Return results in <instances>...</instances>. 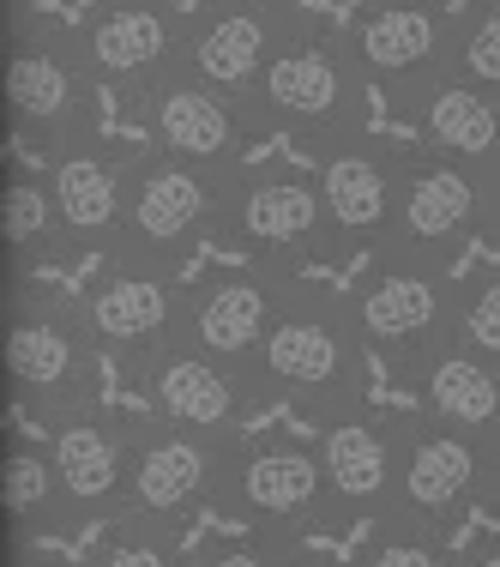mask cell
Here are the masks:
<instances>
[{
	"label": "cell",
	"instance_id": "22",
	"mask_svg": "<svg viewBox=\"0 0 500 567\" xmlns=\"http://www.w3.org/2000/svg\"><path fill=\"white\" fill-rule=\"evenodd\" d=\"M320 458H326V483L337 513H362V519H392L398 513V453H404V423L374 411H350L320 423Z\"/></svg>",
	"mask_w": 500,
	"mask_h": 567
},
{
	"label": "cell",
	"instance_id": "19",
	"mask_svg": "<svg viewBox=\"0 0 500 567\" xmlns=\"http://www.w3.org/2000/svg\"><path fill=\"white\" fill-rule=\"evenodd\" d=\"M139 381H145V399H152L157 423L199 429V435H241L248 404L265 399L260 381H253V369L223 362V357H211V350H199L187 339H169L157 357H145Z\"/></svg>",
	"mask_w": 500,
	"mask_h": 567
},
{
	"label": "cell",
	"instance_id": "18",
	"mask_svg": "<svg viewBox=\"0 0 500 567\" xmlns=\"http://www.w3.org/2000/svg\"><path fill=\"white\" fill-rule=\"evenodd\" d=\"M133 157L103 133H79L49 152V194L61 218V248L66 254H115L121 224H127V194H133Z\"/></svg>",
	"mask_w": 500,
	"mask_h": 567
},
{
	"label": "cell",
	"instance_id": "3",
	"mask_svg": "<svg viewBox=\"0 0 500 567\" xmlns=\"http://www.w3.org/2000/svg\"><path fill=\"white\" fill-rule=\"evenodd\" d=\"M458 290L465 284H452V260L386 241L350 284V315L368 350H381L398 374H410L428 350L458 332Z\"/></svg>",
	"mask_w": 500,
	"mask_h": 567
},
{
	"label": "cell",
	"instance_id": "16",
	"mask_svg": "<svg viewBox=\"0 0 500 567\" xmlns=\"http://www.w3.org/2000/svg\"><path fill=\"white\" fill-rule=\"evenodd\" d=\"M133 115L145 121L152 152L187 157V164H218V169H241L248 164V140L260 133V121L241 97L206 85L181 66V73L157 79L152 91L133 97Z\"/></svg>",
	"mask_w": 500,
	"mask_h": 567
},
{
	"label": "cell",
	"instance_id": "36",
	"mask_svg": "<svg viewBox=\"0 0 500 567\" xmlns=\"http://www.w3.org/2000/svg\"><path fill=\"white\" fill-rule=\"evenodd\" d=\"M295 567H326V561H302V556H295Z\"/></svg>",
	"mask_w": 500,
	"mask_h": 567
},
{
	"label": "cell",
	"instance_id": "29",
	"mask_svg": "<svg viewBox=\"0 0 500 567\" xmlns=\"http://www.w3.org/2000/svg\"><path fill=\"white\" fill-rule=\"evenodd\" d=\"M91 567H187V556L169 544L164 525H145V519H110V537L97 544Z\"/></svg>",
	"mask_w": 500,
	"mask_h": 567
},
{
	"label": "cell",
	"instance_id": "15",
	"mask_svg": "<svg viewBox=\"0 0 500 567\" xmlns=\"http://www.w3.org/2000/svg\"><path fill=\"white\" fill-rule=\"evenodd\" d=\"M133 447H139V429H133L127 416L103 411L97 399L49 416V458H55V477H61L66 525L121 519V507H127Z\"/></svg>",
	"mask_w": 500,
	"mask_h": 567
},
{
	"label": "cell",
	"instance_id": "35",
	"mask_svg": "<svg viewBox=\"0 0 500 567\" xmlns=\"http://www.w3.org/2000/svg\"><path fill=\"white\" fill-rule=\"evenodd\" d=\"M12 7H19V19H31V7H37V0H12Z\"/></svg>",
	"mask_w": 500,
	"mask_h": 567
},
{
	"label": "cell",
	"instance_id": "5",
	"mask_svg": "<svg viewBox=\"0 0 500 567\" xmlns=\"http://www.w3.org/2000/svg\"><path fill=\"white\" fill-rule=\"evenodd\" d=\"M218 495L248 532H272L290 537V544L337 519L320 441H295V435H260V441L236 435Z\"/></svg>",
	"mask_w": 500,
	"mask_h": 567
},
{
	"label": "cell",
	"instance_id": "33",
	"mask_svg": "<svg viewBox=\"0 0 500 567\" xmlns=\"http://www.w3.org/2000/svg\"><path fill=\"white\" fill-rule=\"evenodd\" d=\"M489 241L500 248V199H494V218H489Z\"/></svg>",
	"mask_w": 500,
	"mask_h": 567
},
{
	"label": "cell",
	"instance_id": "11",
	"mask_svg": "<svg viewBox=\"0 0 500 567\" xmlns=\"http://www.w3.org/2000/svg\"><path fill=\"white\" fill-rule=\"evenodd\" d=\"M308 12L295 0H211V7L187 12V49L181 66L206 85L229 91L248 103L253 85L265 79V66L283 55L295 31H308Z\"/></svg>",
	"mask_w": 500,
	"mask_h": 567
},
{
	"label": "cell",
	"instance_id": "31",
	"mask_svg": "<svg viewBox=\"0 0 500 567\" xmlns=\"http://www.w3.org/2000/svg\"><path fill=\"white\" fill-rule=\"evenodd\" d=\"M199 567H295V549H290V537L248 532V537H229V544H218Z\"/></svg>",
	"mask_w": 500,
	"mask_h": 567
},
{
	"label": "cell",
	"instance_id": "32",
	"mask_svg": "<svg viewBox=\"0 0 500 567\" xmlns=\"http://www.w3.org/2000/svg\"><path fill=\"white\" fill-rule=\"evenodd\" d=\"M458 567H500V537H494V544H482L477 556H465Z\"/></svg>",
	"mask_w": 500,
	"mask_h": 567
},
{
	"label": "cell",
	"instance_id": "21",
	"mask_svg": "<svg viewBox=\"0 0 500 567\" xmlns=\"http://www.w3.org/2000/svg\"><path fill=\"white\" fill-rule=\"evenodd\" d=\"M91 350H97V339L79 320V302L24 308L7 332V374L24 399L49 404V416H55L73 404H91Z\"/></svg>",
	"mask_w": 500,
	"mask_h": 567
},
{
	"label": "cell",
	"instance_id": "17",
	"mask_svg": "<svg viewBox=\"0 0 500 567\" xmlns=\"http://www.w3.org/2000/svg\"><path fill=\"white\" fill-rule=\"evenodd\" d=\"M295 284L302 278H295L290 266H265V260L229 266V272H211V278L187 284V308H181V332H175V339L253 369L265 332L278 327L283 302L295 296Z\"/></svg>",
	"mask_w": 500,
	"mask_h": 567
},
{
	"label": "cell",
	"instance_id": "34",
	"mask_svg": "<svg viewBox=\"0 0 500 567\" xmlns=\"http://www.w3.org/2000/svg\"><path fill=\"white\" fill-rule=\"evenodd\" d=\"M489 502H500V458H494V483H489Z\"/></svg>",
	"mask_w": 500,
	"mask_h": 567
},
{
	"label": "cell",
	"instance_id": "23",
	"mask_svg": "<svg viewBox=\"0 0 500 567\" xmlns=\"http://www.w3.org/2000/svg\"><path fill=\"white\" fill-rule=\"evenodd\" d=\"M398 381L416 393L423 416H440V423L470 429V435H500V362L470 350L458 332L446 344H435Z\"/></svg>",
	"mask_w": 500,
	"mask_h": 567
},
{
	"label": "cell",
	"instance_id": "12",
	"mask_svg": "<svg viewBox=\"0 0 500 567\" xmlns=\"http://www.w3.org/2000/svg\"><path fill=\"white\" fill-rule=\"evenodd\" d=\"M187 12L194 7H181V0H97L79 19V49H85L97 85L133 103L157 79L181 73Z\"/></svg>",
	"mask_w": 500,
	"mask_h": 567
},
{
	"label": "cell",
	"instance_id": "14",
	"mask_svg": "<svg viewBox=\"0 0 500 567\" xmlns=\"http://www.w3.org/2000/svg\"><path fill=\"white\" fill-rule=\"evenodd\" d=\"M229 447H236V435H199V429H175V423L139 429L121 519H145V525H164V532L194 519L223 489Z\"/></svg>",
	"mask_w": 500,
	"mask_h": 567
},
{
	"label": "cell",
	"instance_id": "37",
	"mask_svg": "<svg viewBox=\"0 0 500 567\" xmlns=\"http://www.w3.org/2000/svg\"><path fill=\"white\" fill-rule=\"evenodd\" d=\"M295 7H302V0H295Z\"/></svg>",
	"mask_w": 500,
	"mask_h": 567
},
{
	"label": "cell",
	"instance_id": "30",
	"mask_svg": "<svg viewBox=\"0 0 500 567\" xmlns=\"http://www.w3.org/2000/svg\"><path fill=\"white\" fill-rule=\"evenodd\" d=\"M458 339L500 362V266L458 290Z\"/></svg>",
	"mask_w": 500,
	"mask_h": 567
},
{
	"label": "cell",
	"instance_id": "28",
	"mask_svg": "<svg viewBox=\"0 0 500 567\" xmlns=\"http://www.w3.org/2000/svg\"><path fill=\"white\" fill-rule=\"evenodd\" d=\"M43 241H61L55 194H49V182L12 175V187H7V248L12 254H37Z\"/></svg>",
	"mask_w": 500,
	"mask_h": 567
},
{
	"label": "cell",
	"instance_id": "20",
	"mask_svg": "<svg viewBox=\"0 0 500 567\" xmlns=\"http://www.w3.org/2000/svg\"><path fill=\"white\" fill-rule=\"evenodd\" d=\"M320 194L337 248H386L392 218H398V182H404V145H381L374 133L320 145Z\"/></svg>",
	"mask_w": 500,
	"mask_h": 567
},
{
	"label": "cell",
	"instance_id": "10",
	"mask_svg": "<svg viewBox=\"0 0 500 567\" xmlns=\"http://www.w3.org/2000/svg\"><path fill=\"white\" fill-rule=\"evenodd\" d=\"M452 31L458 12L446 0H374L356 12L344 37L368 85L386 91L392 110H410L435 79L452 73Z\"/></svg>",
	"mask_w": 500,
	"mask_h": 567
},
{
	"label": "cell",
	"instance_id": "1",
	"mask_svg": "<svg viewBox=\"0 0 500 567\" xmlns=\"http://www.w3.org/2000/svg\"><path fill=\"white\" fill-rule=\"evenodd\" d=\"M253 381H260V393L302 404L320 423L368 411V339L350 315V296L295 284L278 327L265 332L260 357H253Z\"/></svg>",
	"mask_w": 500,
	"mask_h": 567
},
{
	"label": "cell",
	"instance_id": "2",
	"mask_svg": "<svg viewBox=\"0 0 500 567\" xmlns=\"http://www.w3.org/2000/svg\"><path fill=\"white\" fill-rule=\"evenodd\" d=\"M368 97H374V85H368V73H362L350 37L308 24V31H295L290 43H283V55L265 66V79L253 85L248 110L260 121V133H283V140L320 152V145L368 133Z\"/></svg>",
	"mask_w": 500,
	"mask_h": 567
},
{
	"label": "cell",
	"instance_id": "6",
	"mask_svg": "<svg viewBox=\"0 0 500 567\" xmlns=\"http://www.w3.org/2000/svg\"><path fill=\"white\" fill-rule=\"evenodd\" d=\"M218 241L241 248L248 260L290 266V272H295V260H308V254H337L320 175H302L290 164H260V169L241 164L236 182H229V206H223Z\"/></svg>",
	"mask_w": 500,
	"mask_h": 567
},
{
	"label": "cell",
	"instance_id": "24",
	"mask_svg": "<svg viewBox=\"0 0 500 567\" xmlns=\"http://www.w3.org/2000/svg\"><path fill=\"white\" fill-rule=\"evenodd\" d=\"M404 115L416 127V145H428L440 157H458L470 169L500 175V91H482L470 79L446 73Z\"/></svg>",
	"mask_w": 500,
	"mask_h": 567
},
{
	"label": "cell",
	"instance_id": "4",
	"mask_svg": "<svg viewBox=\"0 0 500 567\" xmlns=\"http://www.w3.org/2000/svg\"><path fill=\"white\" fill-rule=\"evenodd\" d=\"M229 182L236 169L218 164H187L169 152H139L133 157V194H127V224H121L115 254H152V260L187 266V254L218 241Z\"/></svg>",
	"mask_w": 500,
	"mask_h": 567
},
{
	"label": "cell",
	"instance_id": "13",
	"mask_svg": "<svg viewBox=\"0 0 500 567\" xmlns=\"http://www.w3.org/2000/svg\"><path fill=\"white\" fill-rule=\"evenodd\" d=\"M494 458L500 435H470V429H452L440 416H410L398 453V513L392 519L446 525L458 507L489 495Z\"/></svg>",
	"mask_w": 500,
	"mask_h": 567
},
{
	"label": "cell",
	"instance_id": "25",
	"mask_svg": "<svg viewBox=\"0 0 500 567\" xmlns=\"http://www.w3.org/2000/svg\"><path fill=\"white\" fill-rule=\"evenodd\" d=\"M7 513L19 525L66 519V513H61V477H55L49 447H12L7 453Z\"/></svg>",
	"mask_w": 500,
	"mask_h": 567
},
{
	"label": "cell",
	"instance_id": "26",
	"mask_svg": "<svg viewBox=\"0 0 500 567\" xmlns=\"http://www.w3.org/2000/svg\"><path fill=\"white\" fill-rule=\"evenodd\" d=\"M452 73L482 91H500V0H477L458 7L452 31Z\"/></svg>",
	"mask_w": 500,
	"mask_h": 567
},
{
	"label": "cell",
	"instance_id": "8",
	"mask_svg": "<svg viewBox=\"0 0 500 567\" xmlns=\"http://www.w3.org/2000/svg\"><path fill=\"white\" fill-rule=\"evenodd\" d=\"M97 73H91L79 31H55V24L19 19V43L7 61V103L19 133L43 140L49 152L79 133H97Z\"/></svg>",
	"mask_w": 500,
	"mask_h": 567
},
{
	"label": "cell",
	"instance_id": "9",
	"mask_svg": "<svg viewBox=\"0 0 500 567\" xmlns=\"http://www.w3.org/2000/svg\"><path fill=\"white\" fill-rule=\"evenodd\" d=\"M494 199H500V175L440 157L428 145H410L404 152V182H398V218H392L386 241L452 260L470 241H489Z\"/></svg>",
	"mask_w": 500,
	"mask_h": 567
},
{
	"label": "cell",
	"instance_id": "7",
	"mask_svg": "<svg viewBox=\"0 0 500 567\" xmlns=\"http://www.w3.org/2000/svg\"><path fill=\"white\" fill-rule=\"evenodd\" d=\"M85 332L97 350L127 357L139 369L145 357H157L175 332H181L187 284L175 260H152V254H103V272L73 296Z\"/></svg>",
	"mask_w": 500,
	"mask_h": 567
},
{
	"label": "cell",
	"instance_id": "27",
	"mask_svg": "<svg viewBox=\"0 0 500 567\" xmlns=\"http://www.w3.org/2000/svg\"><path fill=\"white\" fill-rule=\"evenodd\" d=\"M356 567H458V556L446 549L440 525H416V519H386V532L362 549Z\"/></svg>",
	"mask_w": 500,
	"mask_h": 567
}]
</instances>
